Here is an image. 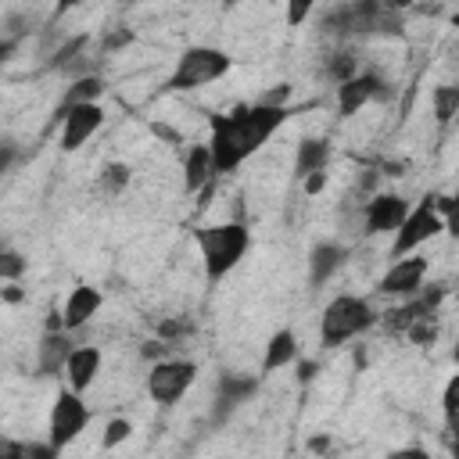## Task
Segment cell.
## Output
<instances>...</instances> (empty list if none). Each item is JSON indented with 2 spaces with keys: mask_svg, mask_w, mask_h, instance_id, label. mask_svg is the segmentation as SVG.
Here are the masks:
<instances>
[{
  "mask_svg": "<svg viewBox=\"0 0 459 459\" xmlns=\"http://www.w3.org/2000/svg\"><path fill=\"white\" fill-rule=\"evenodd\" d=\"M90 423V405L82 402V391L75 387H61L50 402V416H47V441L61 452L68 448Z\"/></svg>",
  "mask_w": 459,
  "mask_h": 459,
  "instance_id": "cell-6",
  "label": "cell"
},
{
  "mask_svg": "<svg viewBox=\"0 0 459 459\" xmlns=\"http://www.w3.org/2000/svg\"><path fill=\"white\" fill-rule=\"evenodd\" d=\"M441 283H434V290H420V294H412V298H405L398 308H387L384 316H380V323L391 330V333H405L416 319H423V316H434V308H437V301H441Z\"/></svg>",
  "mask_w": 459,
  "mask_h": 459,
  "instance_id": "cell-13",
  "label": "cell"
},
{
  "mask_svg": "<svg viewBox=\"0 0 459 459\" xmlns=\"http://www.w3.org/2000/svg\"><path fill=\"white\" fill-rule=\"evenodd\" d=\"M326 32L351 39V36H398L402 18L387 0H344L323 22Z\"/></svg>",
  "mask_w": 459,
  "mask_h": 459,
  "instance_id": "cell-2",
  "label": "cell"
},
{
  "mask_svg": "<svg viewBox=\"0 0 459 459\" xmlns=\"http://www.w3.org/2000/svg\"><path fill=\"white\" fill-rule=\"evenodd\" d=\"M326 179H330V176H326V169H323V172L305 176V179H301V186H305V194H308V197H316V194H323V190H326Z\"/></svg>",
  "mask_w": 459,
  "mask_h": 459,
  "instance_id": "cell-32",
  "label": "cell"
},
{
  "mask_svg": "<svg viewBox=\"0 0 459 459\" xmlns=\"http://www.w3.org/2000/svg\"><path fill=\"white\" fill-rule=\"evenodd\" d=\"M129 434H133V423H129L126 416H115V420L104 423V437H100V445H104V448H115V445L129 441Z\"/></svg>",
  "mask_w": 459,
  "mask_h": 459,
  "instance_id": "cell-28",
  "label": "cell"
},
{
  "mask_svg": "<svg viewBox=\"0 0 459 459\" xmlns=\"http://www.w3.org/2000/svg\"><path fill=\"white\" fill-rule=\"evenodd\" d=\"M298 333L290 330V326H280L269 341H265V351H262V373L258 377H269V373H276V369H287V366H294L298 362Z\"/></svg>",
  "mask_w": 459,
  "mask_h": 459,
  "instance_id": "cell-18",
  "label": "cell"
},
{
  "mask_svg": "<svg viewBox=\"0 0 459 459\" xmlns=\"http://www.w3.org/2000/svg\"><path fill=\"white\" fill-rule=\"evenodd\" d=\"M409 201L394 190H380V194H369L366 204H362V233L377 237V233H394L405 215H409Z\"/></svg>",
  "mask_w": 459,
  "mask_h": 459,
  "instance_id": "cell-11",
  "label": "cell"
},
{
  "mask_svg": "<svg viewBox=\"0 0 459 459\" xmlns=\"http://www.w3.org/2000/svg\"><path fill=\"white\" fill-rule=\"evenodd\" d=\"M430 104H434V118H437V126H448L452 118H459V86H455V82H441V86H434Z\"/></svg>",
  "mask_w": 459,
  "mask_h": 459,
  "instance_id": "cell-23",
  "label": "cell"
},
{
  "mask_svg": "<svg viewBox=\"0 0 459 459\" xmlns=\"http://www.w3.org/2000/svg\"><path fill=\"white\" fill-rule=\"evenodd\" d=\"M437 212H441V219H445V233H448L452 240H459V190L437 197Z\"/></svg>",
  "mask_w": 459,
  "mask_h": 459,
  "instance_id": "cell-26",
  "label": "cell"
},
{
  "mask_svg": "<svg viewBox=\"0 0 459 459\" xmlns=\"http://www.w3.org/2000/svg\"><path fill=\"white\" fill-rule=\"evenodd\" d=\"M194 380H197V362L169 355V359L151 362V369H147V394L158 405H176L194 387Z\"/></svg>",
  "mask_w": 459,
  "mask_h": 459,
  "instance_id": "cell-8",
  "label": "cell"
},
{
  "mask_svg": "<svg viewBox=\"0 0 459 459\" xmlns=\"http://www.w3.org/2000/svg\"><path fill=\"white\" fill-rule=\"evenodd\" d=\"M100 305H104V294H100L97 287H90V283L72 287V294L65 298V308H61V316H65V330H79V326H86V323L100 312Z\"/></svg>",
  "mask_w": 459,
  "mask_h": 459,
  "instance_id": "cell-16",
  "label": "cell"
},
{
  "mask_svg": "<svg viewBox=\"0 0 459 459\" xmlns=\"http://www.w3.org/2000/svg\"><path fill=\"white\" fill-rule=\"evenodd\" d=\"M452 452H455V455H459V441H452Z\"/></svg>",
  "mask_w": 459,
  "mask_h": 459,
  "instance_id": "cell-42",
  "label": "cell"
},
{
  "mask_svg": "<svg viewBox=\"0 0 459 459\" xmlns=\"http://www.w3.org/2000/svg\"><path fill=\"white\" fill-rule=\"evenodd\" d=\"M373 323H380V316L373 312V305L359 294H337L333 301H326L323 316H319V344L323 348H341L348 341H355L359 333H366Z\"/></svg>",
  "mask_w": 459,
  "mask_h": 459,
  "instance_id": "cell-4",
  "label": "cell"
},
{
  "mask_svg": "<svg viewBox=\"0 0 459 459\" xmlns=\"http://www.w3.org/2000/svg\"><path fill=\"white\" fill-rule=\"evenodd\" d=\"M14 165V140H4V154H0V172H11Z\"/></svg>",
  "mask_w": 459,
  "mask_h": 459,
  "instance_id": "cell-36",
  "label": "cell"
},
{
  "mask_svg": "<svg viewBox=\"0 0 459 459\" xmlns=\"http://www.w3.org/2000/svg\"><path fill=\"white\" fill-rule=\"evenodd\" d=\"M258 387V377H222L219 380V387H215V409H212V420L215 423H226L237 409H240V402H247L251 398V391Z\"/></svg>",
  "mask_w": 459,
  "mask_h": 459,
  "instance_id": "cell-15",
  "label": "cell"
},
{
  "mask_svg": "<svg viewBox=\"0 0 459 459\" xmlns=\"http://www.w3.org/2000/svg\"><path fill=\"white\" fill-rule=\"evenodd\" d=\"M287 97H290V86L280 82L273 93H265V97H258V100H265V104H287Z\"/></svg>",
  "mask_w": 459,
  "mask_h": 459,
  "instance_id": "cell-35",
  "label": "cell"
},
{
  "mask_svg": "<svg viewBox=\"0 0 459 459\" xmlns=\"http://www.w3.org/2000/svg\"><path fill=\"white\" fill-rule=\"evenodd\" d=\"M54 122H61V151L72 154L79 151L90 136H97V129L104 126V108L97 100L90 104H72V108H57L54 111Z\"/></svg>",
  "mask_w": 459,
  "mask_h": 459,
  "instance_id": "cell-9",
  "label": "cell"
},
{
  "mask_svg": "<svg viewBox=\"0 0 459 459\" xmlns=\"http://www.w3.org/2000/svg\"><path fill=\"white\" fill-rule=\"evenodd\" d=\"M25 265H29V262H25V258H22L18 251H11V247H7L4 255H0V276H4L7 283H14V280H18L22 273H25Z\"/></svg>",
  "mask_w": 459,
  "mask_h": 459,
  "instance_id": "cell-30",
  "label": "cell"
},
{
  "mask_svg": "<svg viewBox=\"0 0 459 459\" xmlns=\"http://www.w3.org/2000/svg\"><path fill=\"white\" fill-rule=\"evenodd\" d=\"M441 230H445V219H441V212H437V194H427V197H423V201L405 215V222L394 230L391 258L412 255L416 247H423L427 240H434Z\"/></svg>",
  "mask_w": 459,
  "mask_h": 459,
  "instance_id": "cell-7",
  "label": "cell"
},
{
  "mask_svg": "<svg viewBox=\"0 0 459 459\" xmlns=\"http://www.w3.org/2000/svg\"><path fill=\"white\" fill-rule=\"evenodd\" d=\"M100 348L97 344H75L72 348V355H68V366H65V377H68V387H75V391H90L93 387V380H97V373H100Z\"/></svg>",
  "mask_w": 459,
  "mask_h": 459,
  "instance_id": "cell-17",
  "label": "cell"
},
{
  "mask_svg": "<svg viewBox=\"0 0 459 459\" xmlns=\"http://www.w3.org/2000/svg\"><path fill=\"white\" fill-rule=\"evenodd\" d=\"M405 337H409L412 344H420V348L434 344V341H437V323H434V316H423V319H416V323L405 330Z\"/></svg>",
  "mask_w": 459,
  "mask_h": 459,
  "instance_id": "cell-27",
  "label": "cell"
},
{
  "mask_svg": "<svg viewBox=\"0 0 459 459\" xmlns=\"http://www.w3.org/2000/svg\"><path fill=\"white\" fill-rule=\"evenodd\" d=\"M129 179H133L129 165H126V161H111V165H104V172H100L97 186H100V194H104V197H122V194H126V186H129Z\"/></svg>",
  "mask_w": 459,
  "mask_h": 459,
  "instance_id": "cell-24",
  "label": "cell"
},
{
  "mask_svg": "<svg viewBox=\"0 0 459 459\" xmlns=\"http://www.w3.org/2000/svg\"><path fill=\"white\" fill-rule=\"evenodd\" d=\"M215 161H212V147L208 143H197L183 154V190L186 194H201L212 179H215Z\"/></svg>",
  "mask_w": 459,
  "mask_h": 459,
  "instance_id": "cell-19",
  "label": "cell"
},
{
  "mask_svg": "<svg viewBox=\"0 0 459 459\" xmlns=\"http://www.w3.org/2000/svg\"><path fill=\"white\" fill-rule=\"evenodd\" d=\"M72 341H68V330H47L36 344V377H57L65 373L68 366V355H72Z\"/></svg>",
  "mask_w": 459,
  "mask_h": 459,
  "instance_id": "cell-14",
  "label": "cell"
},
{
  "mask_svg": "<svg viewBox=\"0 0 459 459\" xmlns=\"http://www.w3.org/2000/svg\"><path fill=\"white\" fill-rule=\"evenodd\" d=\"M326 165H330V140H323V136L298 140V151H294V179H305L312 172H323Z\"/></svg>",
  "mask_w": 459,
  "mask_h": 459,
  "instance_id": "cell-21",
  "label": "cell"
},
{
  "mask_svg": "<svg viewBox=\"0 0 459 459\" xmlns=\"http://www.w3.org/2000/svg\"><path fill=\"white\" fill-rule=\"evenodd\" d=\"M316 7H319V0H283V14H287V25H290V29H301Z\"/></svg>",
  "mask_w": 459,
  "mask_h": 459,
  "instance_id": "cell-29",
  "label": "cell"
},
{
  "mask_svg": "<svg viewBox=\"0 0 459 459\" xmlns=\"http://www.w3.org/2000/svg\"><path fill=\"white\" fill-rule=\"evenodd\" d=\"M387 82L377 75V72H359L344 82H337V115L341 118H355L369 100H380L387 97Z\"/></svg>",
  "mask_w": 459,
  "mask_h": 459,
  "instance_id": "cell-12",
  "label": "cell"
},
{
  "mask_svg": "<svg viewBox=\"0 0 459 459\" xmlns=\"http://www.w3.org/2000/svg\"><path fill=\"white\" fill-rule=\"evenodd\" d=\"M441 412L445 416L459 412V373H452L448 384H445V391H441Z\"/></svg>",
  "mask_w": 459,
  "mask_h": 459,
  "instance_id": "cell-31",
  "label": "cell"
},
{
  "mask_svg": "<svg viewBox=\"0 0 459 459\" xmlns=\"http://www.w3.org/2000/svg\"><path fill=\"white\" fill-rule=\"evenodd\" d=\"M151 133H154V136H161V140H165V143H172V147H176V143H183V133H179V129H172V126H165V122H151Z\"/></svg>",
  "mask_w": 459,
  "mask_h": 459,
  "instance_id": "cell-33",
  "label": "cell"
},
{
  "mask_svg": "<svg viewBox=\"0 0 459 459\" xmlns=\"http://www.w3.org/2000/svg\"><path fill=\"white\" fill-rule=\"evenodd\" d=\"M230 68H233V57L226 50H219V47H186L179 54L172 75L165 79V90L190 93V90H201V86L219 82Z\"/></svg>",
  "mask_w": 459,
  "mask_h": 459,
  "instance_id": "cell-5",
  "label": "cell"
},
{
  "mask_svg": "<svg viewBox=\"0 0 459 459\" xmlns=\"http://www.w3.org/2000/svg\"><path fill=\"white\" fill-rule=\"evenodd\" d=\"M126 43H133V29H118V32H108L104 36V50H118Z\"/></svg>",
  "mask_w": 459,
  "mask_h": 459,
  "instance_id": "cell-34",
  "label": "cell"
},
{
  "mask_svg": "<svg viewBox=\"0 0 459 459\" xmlns=\"http://www.w3.org/2000/svg\"><path fill=\"white\" fill-rule=\"evenodd\" d=\"M4 298H7V301H18V298H22V290H14V287H7V290H4Z\"/></svg>",
  "mask_w": 459,
  "mask_h": 459,
  "instance_id": "cell-39",
  "label": "cell"
},
{
  "mask_svg": "<svg viewBox=\"0 0 459 459\" xmlns=\"http://www.w3.org/2000/svg\"><path fill=\"white\" fill-rule=\"evenodd\" d=\"M427 269H430V262H427L423 255H402V258H391L387 273H384L380 283H377V294H384V298H412V294L423 290Z\"/></svg>",
  "mask_w": 459,
  "mask_h": 459,
  "instance_id": "cell-10",
  "label": "cell"
},
{
  "mask_svg": "<svg viewBox=\"0 0 459 459\" xmlns=\"http://www.w3.org/2000/svg\"><path fill=\"white\" fill-rule=\"evenodd\" d=\"M455 86H459V82H455Z\"/></svg>",
  "mask_w": 459,
  "mask_h": 459,
  "instance_id": "cell-43",
  "label": "cell"
},
{
  "mask_svg": "<svg viewBox=\"0 0 459 459\" xmlns=\"http://www.w3.org/2000/svg\"><path fill=\"white\" fill-rule=\"evenodd\" d=\"M452 362L459 366V341H455V348H452Z\"/></svg>",
  "mask_w": 459,
  "mask_h": 459,
  "instance_id": "cell-40",
  "label": "cell"
},
{
  "mask_svg": "<svg viewBox=\"0 0 459 459\" xmlns=\"http://www.w3.org/2000/svg\"><path fill=\"white\" fill-rule=\"evenodd\" d=\"M79 4H86V0H57V14H65V11L79 7Z\"/></svg>",
  "mask_w": 459,
  "mask_h": 459,
  "instance_id": "cell-38",
  "label": "cell"
},
{
  "mask_svg": "<svg viewBox=\"0 0 459 459\" xmlns=\"http://www.w3.org/2000/svg\"><path fill=\"white\" fill-rule=\"evenodd\" d=\"M326 75H330L333 82H344V79L359 75V61H355L348 50H333V54L326 57Z\"/></svg>",
  "mask_w": 459,
  "mask_h": 459,
  "instance_id": "cell-25",
  "label": "cell"
},
{
  "mask_svg": "<svg viewBox=\"0 0 459 459\" xmlns=\"http://www.w3.org/2000/svg\"><path fill=\"white\" fill-rule=\"evenodd\" d=\"M247 247H251V233L244 222H215V226L197 230V251H201L208 283L226 280L244 262Z\"/></svg>",
  "mask_w": 459,
  "mask_h": 459,
  "instance_id": "cell-3",
  "label": "cell"
},
{
  "mask_svg": "<svg viewBox=\"0 0 459 459\" xmlns=\"http://www.w3.org/2000/svg\"><path fill=\"white\" fill-rule=\"evenodd\" d=\"M100 93H104V79H100L97 72H86V75L72 79V86H68V90H65V97H61V108H72V104H90V100H100Z\"/></svg>",
  "mask_w": 459,
  "mask_h": 459,
  "instance_id": "cell-22",
  "label": "cell"
},
{
  "mask_svg": "<svg viewBox=\"0 0 459 459\" xmlns=\"http://www.w3.org/2000/svg\"><path fill=\"white\" fill-rule=\"evenodd\" d=\"M445 430H448V437H452V441H459V412L445 416Z\"/></svg>",
  "mask_w": 459,
  "mask_h": 459,
  "instance_id": "cell-37",
  "label": "cell"
},
{
  "mask_svg": "<svg viewBox=\"0 0 459 459\" xmlns=\"http://www.w3.org/2000/svg\"><path fill=\"white\" fill-rule=\"evenodd\" d=\"M290 118L287 104H237L230 111H208V147H212V161L215 172H237L255 151H262L276 129Z\"/></svg>",
  "mask_w": 459,
  "mask_h": 459,
  "instance_id": "cell-1",
  "label": "cell"
},
{
  "mask_svg": "<svg viewBox=\"0 0 459 459\" xmlns=\"http://www.w3.org/2000/svg\"><path fill=\"white\" fill-rule=\"evenodd\" d=\"M344 262H348V247H341L333 240H319L308 251V287H323Z\"/></svg>",
  "mask_w": 459,
  "mask_h": 459,
  "instance_id": "cell-20",
  "label": "cell"
},
{
  "mask_svg": "<svg viewBox=\"0 0 459 459\" xmlns=\"http://www.w3.org/2000/svg\"><path fill=\"white\" fill-rule=\"evenodd\" d=\"M219 4H222V7H237L240 0H219Z\"/></svg>",
  "mask_w": 459,
  "mask_h": 459,
  "instance_id": "cell-41",
  "label": "cell"
}]
</instances>
